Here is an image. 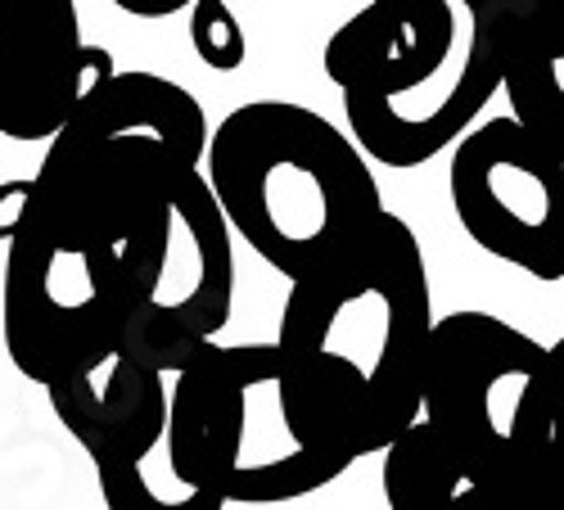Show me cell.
Listing matches in <instances>:
<instances>
[{
  "label": "cell",
  "instance_id": "1",
  "mask_svg": "<svg viewBox=\"0 0 564 510\" xmlns=\"http://www.w3.org/2000/svg\"><path fill=\"white\" fill-rule=\"evenodd\" d=\"M434 326L420 240L384 208L348 253L290 281L275 348L303 415L361 460L425 421Z\"/></svg>",
  "mask_w": 564,
  "mask_h": 510
},
{
  "label": "cell",
  "instance_id": "2",
  "mask_svg": "<svg viewBox=\"0 0 564 510\" xmlns=\"http://www.w3.org/2000/svg\"><path fill=\"white\" fill-rule=\"evenodd\" d=\"M213 127L181 82L113 73L45 141L23 221L73 249L159 253Z\"/></svg>",
  "mask_w": 564,
  "mask_h": 510
},
{
  "label": "cell",
  "instance_id": "3",
  "mask_svg": "<svg viewBox=\"0 0 564 510\" xmlns=\"http://www.w3.org/2000/svg\"><path fill=\"white\" fill-rule=\"evenodd\" d=\"M321 68L366 159L425 167L501 96V0H366L325 41Z\"/></svg>",
  "mask_w": 564,
  "mask_h": 510
},
{
  "label": "cell",
  "instance_id": "4",
  "mask_svg": "<svg viewBox=\"0 0 564 510\" xmlns=\"http://www.w3.org/2000/svg\"><path fill=\"white\" fill-rule=\"evenodd\" d=\"M204 172L230 230L285 281L335 262L384 217L352 131L294 100L230 109L213 127Z\"/></svg>",
  "mask_w": 564,
  "mask_h": 510
},
{
  "label": "cell",
  "instance_id": "5",
  "mask_svg": "<svg viewBox=\"0 0 564 510\" xmlns=\"http://www.w3.org/2000/svg\"><path fill=\"white\" fill-rule=\"evenodd\" d=\"M172 447L226 506L312 497L357 460L303 415L275 344H208L185 361L172 384Z\"/></svg>",
  "mask_w": 564,
  "mask_h": 510
},
{
  "label": "cell",
  "instance_id": "6",
  "mask_svg": "<svg viewBox=\"0 0 564 510\" xmlns=\"http://www.w3.org/2000/svg\"><path fill=\"white\" fill-rule=\"evenodd\" d=\"M159 253L73 249L36 226H19L0 281V339L23 380H55L118 352L150 299Z\"/></svg>",
  "mask_w": 564,
  "mask_h": 510
},
{
  "label": "cell",
  "instance_id": "7",
  "mask_svg": "<svg viewBox=\"0 0 564 510\" xmlns=\"http://www.w3.org/2000/svg\"><path fill=\"white\" fill-rule=\"evenodd\" d=\"M546 366L551 348L510 321L492 312H447L430 339L425 421L465 452L555 470Z\"/></svg>",
  "mask_w": 564,
  "mask_h": 510
},
{
  "label": "cell",
  "instance_id": "8",
  "mask_svg": "<svg viewBox=\"0 0 564 510\" xmlns=\"http://www.w3.org/2000/svg\"><path fill=\"white\" fill-rule=\"evenodd\" d=\"M51 406L82 443L105 492V510H226V497L195 484L172 447L167 370L118 348L55 380Z\"/></svg>",
  "mask_w": 564,
  "mask_h": 510
},
{
  "label": "cell",
  "instance_id": "9",
  "mask_svg": "<svg viewBox=\"0 0 564 510\" xmlns=\"http://www.w3.org/2000/svg\"><path fill=\"white\" fill-rule=\"evenodd\" d=\"M447 191L456 221L484 253L542 285L564 281V163L524 122L506 113L465 131L447 163Z\"/></svg>",
  "mask_w": 564,
  "mask_h": 510
},
{
  "label": "cell",
  "instance_id": "10",
  "mask_svg": "<svg viewBox=\"0 0 564 510\" xmlns=\"http://www.w3.org/2000/svg\"><path fill=\"white\" fill-rule=\"evenodd\" d=\"M230 221L213 195L208 172H199L176 204L167 253L122 348L140 352L159 370L176 376L199 348L217 344L235 299V249Z\"/></svg>",
  "mask_w": 564,
  "mask_h": 510
},
{
  "label": "cell",
  "instance_id": "11",
  "mask_svg": "<svg viewBox=\"0 0 564 510\" xmlns=\"http://www.w3.org/2000/svg\"><path fill=\"white\" fill-rule=\"evenodd\" d=\"M113 73L105 45H86L77 0H0V141H51Z\"/></svg>",
  "mask_w": 564,
  "mask_h": 510
},
{
  "label": "cell",
  "instance_id": "12",
  "mask_svg": "<svg viewBox=\"0 0 564 510\" xmlns=\"http://www.w3.org/2000/svg\"><path fill=\"white\" fill-rule=\"evenodd\" d=\"M380 479L389 510H564L555 470L465 452L430 421H415L384 452Z\"/></svg>",
  "mask_w": 564,
  "mask_h": 510
},
{
  "label": "cell",
  "instance_id": "13",
  "mask_svg": "<svg viewBox=\"0 0 564 510\" xmlns=\"http://www.w3.org/2000/svg\"><path fill=\"white\" fill-rule=\"evenodd\" d=\"M501 51L510 118L564 163V0L501 6Z\"/></svg>",
  "mask_w": 564,
  "mask_h": 510
},
{
  "label": "cell",
  "instance_id": "14",
  "mask_svg": "<svg viewBox=\"0 0 564 510\" xmlns=\"http://www.w3.org/2000/svg\"><path fill=\"white\" fill-rule=\"evenodd\" d=\"M191 45L199 64H208L213 73H235L249 59V36L226 0H195L191 6Z\"/></svg>",
  "mask_w": 564,
  "mask_h": 510
},
{
  "label": "cell",
  "instance_id": "15",
  "mask_svg": "<svg viewBox=\"0 0 564 510\" xmlns=\"http://www.w3.org/2000/svg\"><path fill=\"white\" fill-rule=\"evenodd\" d=\"M546 415H551V460L564 479V335L551 344V366H546Z\"/></svg>",
  "mask_w": 564,
  "mask_h": 510
},
{
  "label": "cell",
  "instance_id": "16",
  "mask_svg": "<svg viewBox=\"0 0 564 510\" xmlns=\"http://www.w3.org/2000/svg\"><path fill=\"white\" fill-rule=\"evenodd\" d=\"M32 199V176H14V181H0V245H10L23 226Z\"/></svg>",
  "mask_w": 564,
  "mask_h": 510
},
{
  "label": "cell",
  "instance_id": "17",
  "mask_svg": "<svg viewBox=\"0 0 564 510\" xmlns=\"http://www.w3.org/2000/svg\"><path fill=\"white\" fill-rule=\"evenodd\" d=\"M113 6L131 19H172L176 10H191L195 0H113Z\"/></svg>",
  "mask_w": 564,
  "mask_h": 510
}]
</instances>
